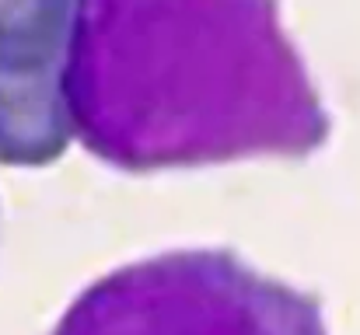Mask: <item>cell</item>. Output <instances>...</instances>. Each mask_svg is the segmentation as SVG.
<instances>
[{
  "instance_id": "1",
  "label": "cell",
  "mask_w": 360,
  "mask_h": 335,
  "mask_svg": "<svg viewBox=\"0 0 360 335\" xmlns=\"http://www.w3.org/2000/svg\"><path fill=\"white\" fill-rule=\"evenodd\" d=\"M70 140L63 60L0 56V164H49Z\"/></svg>"
},
{
  "instance_id": "2",
  "label": "cell",
  "mask_w": 360,
  "mask_h": 335,
  "mask_svg": "<svg viewBox=\"0 0 360 335\" xmlns=\"http://www.w3.org/2000/svg\"><path fill=\"white\" fill-rule=\"evenodd\" d=\"M77 0H0V56L63 60Z\"/></svg>"
}]
</instances>
